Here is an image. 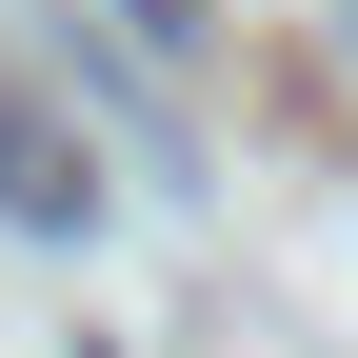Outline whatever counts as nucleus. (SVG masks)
Wrapping results in <instances>:
<instances>
[{"mask_svg":"<svg viewBox=\"0 0 358 358\" xmlns=\"http://www.w3.org/2000/svg\"><path fill=\"white\" fill-rule=\"evenodd\" d=\"M80 358H120V338H80Z\"/></svg>","mask_w":358,"mask_h":358,"instance_id":"nucleus-3","label":"nucleus"},{"mask_svg":"<svg viewBox=\"0 0 358 358\" xmlns=\"http://www.w3.org/2000/svg\"><path fill=\"white\" fill-rule=\"evenodd\" d=\"M120 20H140V40H159V60H179V40H199V20H219V0H120Z\"/></svg>","mask_w":358,"mask_h":358,"instance_id":"nucleus-2","label":"nucleus"},{"mask_svg":"<svg viewBox=\"0 0 358 358\" xmlns=\"http://www.w3.org/2000/svg\"><path fill=\"white\" fill-rule=\"evenodd\" d=\"M0 219H40V239H80V219H100V159H80L20 80H0Z\"/></svg>","mask_w":358,"mask_h":358,"instance_id":"nucleus-1","label":"nucleus"}]
</instances>
